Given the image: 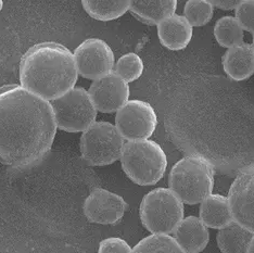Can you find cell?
I'll return each instance as SVG.
<instances>
[{
  "label": "cell",
  "instance_id": "obj_1",
  "mask_svg": "<svg viewBox=\"0 0 254 253\" xmlns=\"http://www.w3.org/2000/svg\"><path fill=\"white\" fill-rule=\"evenodd\" d=\"M57 128L49 101L21 85L0 87V163L16 169L38 163L51 150Z\"/></svg>",
  "mask_w": 254,
  "mask_h": 253
},
{
  "label": "cell",
  "instance_id": "obj_2",
  "mask_svg": "<svg viewBox=\"0 0 254 253\" xmlns=\"http://www.w3.org/2000/svg\"><path fill=\"white\" fill-rule=\"evenodd\" d=\"M77 78L74 56L60 44L35 45L22 57L21 86L47 101L56 100L75 88Z\"/></svg>",
  "mask_w": 254,
  "mask_h": 253
},
{
  "label": "cell",
  "instance_id": "obj_3",
  "mask_svg": "<svg viewBox=\"0 0 254 253\" xmlns=\"http://www.w3.org/2000/svg\"><path fill=\"white\" fill-rule=\"evenodd\" d=\"M169 186L183 203H201L214 188V168L201 156L185 157L172 168Z\"/></svg>",
  "mask_w": 254,
  "mask_h": 253
},
{
  "label": "cell",
  "instance_id": "obj_4",
  "mask_svg": "<svg viewBox=\"0 0 254 253\" xmlns=\"http://www.w3.org/2000/svg\"><path fill=\"white\" fill-rule=\"evenodd\" d=\"M120 160L127 177L139 186L155 185L162 180L167 168L162 147L149 139L127 141Z\"/></svg>",
  "mask_w": 254,
  "mask_h": 253
},
{
  "label": "cell",
  "instance_id": "obj_5",
  "mask_svg": "<svg viewBox=\"0 0 254 253\" xmlns=\"http://www.w3.org/2000/svg\"><path fill=\"white\" fill-rule=\"evenodd\" d=\"M139 215L152 235H170L184 220V203L170 188H157L143 197Z\"/></svg>",
  "mask_w": 254,
  "mask_h": 253
},
{
  "label": "cell",
  "instance_id": "obj_6",
  "mask_svg": "<svg viewBox=\"0 0 254 253\" xmlns=\"http://www.w3.org/2000/svg\"><path fill=\"white\" fill-rule=\"evenodd\" d=\"M124 145V138L115 125L109 122H96L83 131L80 153L87 164L105 166L121 159Z\"/></svg>",
  "mask_w": 254,
  "mask_h": 253
},
{
  "label": "cell",
  "instance_id": "obj_7",
  "mask_svg": "<svg viewBox=\"0 0 254 253\" xmlns=\"http://www.w3.org/2000/svg\"><path fill=\"white\" fill-rule=\"evenodd\" d=\"M58 128L68 133L85 131L96 123L97 109L88 91L75 87L67 94L50 102Z\"/></svg>",
  "mask_w": 254,
  "mask_h": 253
},
{
  "label": "cell",
  "instance_id": "obj_8",
  "mask_svg": "<svg viewBox=\"0 0 254 253\" xmlns=\"http://www.w3.org/2000/svg\"><path fill=\"white\" fill-rule=\"evenodd\" d=\"M157 125L158 117L154 109L142 100H128L115 117V127L127 141L149 139Z\"/></svg>",
  "mask_w": 254,
  "mask_h": 253
},
{
  "label": "cell",
  "instance_id": "obj_9",
  "mask_svg": "<svg viewBox=\"0 0 254 253\" xmlns=\"http://www.w3.org/2000/svg\"><path fill=\"white\" fill-rule=\"evenodd\" d=\"M73 56L78 74L85 78L96 80L113 72L114 54L105 40L86 39L74 50Z\"/></svg>",
  "mask_w": 254,
  "mask_h": 253
},
{
  "label": "cell",
  "instance_id": "obj_10",
  "mask_svg": "<svg viewBox=\"0 0 254 253\" xmlns=\"http://www.w3.org/2000/svg\"><path fill=\"white\" fill-rule=\"evenodd\" d=\"M227 199L234 222L254 234V164L240 170Z\"/></svg>",
  "mask_w": 254,
  "mask_h": 253
},
{
  "label": "cell",
  "instance_id": "obj_11",
  "mask_svg": "<svg viewBox=\"0 0 254 253\" xmlns=\"http://www.w3.org/2000/svg\"><path fill=\"white\" fill-rule=\"evenodd\" d=\"M126 201L121 195L103 188L92 190L84 202V214L91 223L114 225L122 220L127 210Z\"/></svg>",
  "mask_w": 254,
  "mask_h": 253
},
{
  "label": "cell",
  "instance_id": "obj_12",
  "mask_svg": "<svg viewBox=\"0 0 254 253\" xmlns=\"http://www.w3.org/2000/svg\"><path fill=\"white\" fill-rule=\"evenodd\" d=\"M88 94L97 111L118 112L128 102L129 86L114 72L98 78L90 85Z\"/></svg>",
  "mask_w": 254,
  "mask_h": 253
},
{
  "label": "cell",
  "instance_id": "obj_13",
  "mask_svg": "<svg viewBox=\"0 0 254 253\" xmlns=\"http://www.w3.org/2000/svg\"><path fill=\"white\" fill-rule=\"evenodd\" d=\"M174 239L186 253L202 252L209 244V229L197 216H188L175 229Z\"/></svg>",
  "mask_w": 254,
  "mask_h": 253
},
{
  "label": "cell",
  "instance_id": "obj_14",
  "mask_svg": "<svg viewBox=\"0 0 254 253\" xmlns=\"http://www.w3.org/2000/svg\"><path fill=\"white\" fill-rule=\"evenodd\" d=\"M161 44L173 51L183 50L192 38V26L183 15L174 14L158 24Z\"/></svg>",
  "mask_w": 254,
  "mask_h": 253
},
{
  "label": "cell",
  "instance_id": "obj_15",
  "mask_svg": "<svg viewBox=\"0 0 254 253\" xmlns=\"http://www.w3.org/2000/svg\"><path fill=\"white\" fill-rule=\"evenodd\" d=\"M225 73L237 82L245 80L254 74V49L251 44L241 45L229 48L223 57Z\"/></svg>",
  "mask_w": 254,
  "mask_h": 253
},
{
  "label": "cell",
  "instance_id": "obj_16",
  "mask_svg": "<svg viewBox=\"0 0 254 253\" xmlns=\"http://www.w3.org/2000/svg\"><path fill=\"white\" fill-rule=\"evenodd\" d=\"M176 9V0H134L129 5L132 15L149 25H158L174 15Z\"/></svg>",
  "mask_w": 254,
  "mask_h": 253
},
{
  "label": "cell",
  "instance_id": "obj_17",
  "mask_svg": "<svg viewBox=\"0 0 254 253\" xmlns=\"http://www.w3.org/2000/svg\"><path fill=\"white\" fill-rule=\"evenodd\" d=\"M200 220L207 228L222 229L233 223L228 199L222 194H210L200 204Z\"/></svg>",
  "mask_w": 254,
  "mask_h": 253
},
{
  "label": "cell",
  "instance_id": "obj_18",
  "mask_svg": "<svg viewBox=\"0 0 254 253\" xmlns=\"http://www.w3.org/2000/svg\"><path fill=\"white\" fill-rule=\"evenodd\" d=\"M253 235L239 224L233 222L218 231L217 246L222 253H247Z\"/></svg>",
  "mask_w": 254,
  "mask_h": 253
},
{
  "label": "cell",
  "instance_id": "obj_19",
  "mask_svg": "<svg viewBox=\"0 0 254 253\" xmlns=\"http://www.w3.org/2000/svg\"><path fill=\"white\" fill-rule=\"evenodd\" d=\"M83 8L92 19L112 21L119 19L129 10L127 0H84Z\"/></svg>",
  "mask_w": 254,
  "mask_h": 253
},
{
  "label": "cell",
  "instance_id": "obj_20",
  "mask_svg": "<svg viewBox=\"0 0 254 253\" xmlns=\"http://www.w3.org/2000/svg\"><path fill=\"white\" fill-rule=\"evenodd\" d=\"M217 43L225 48H233L244 43V30L235 16H223L214 26Z\"/></svg>",
  "mask_w": 254,
  "mask_h": 253
},
{
  "label": "cell",
  "instance_id": "obj_21",
  "mask_svg": "<svg viewBox=\"0 0 254 253\" xmlns=\"http://www.w3.org/2000/svg\"><path fill=\"white\" fill-rule=\"evenodd\" d=\"M132 253H186L170 235H150L141 239Z\"/></svg>",
  "mask_w": 254,
  "mask_h": 253
},
{
  "label": "cell",
  "instance_id": "obj_22",
  "mask_svg": "<svg viewBox=\"0 0 254 253\" xmlns=\"http://www.w3.org/2000/svg\"><path fill=\"white\" fill-rule=\"evenodd\" d=\"M213 4L209 0H189L184 8V18L191 26H203L213 18Z\"/></svg>",
  "mask_w": 254,
  "mask_h": 253
},
{
  "label": "cell",
  "instance_id": "obj_23",
  "mask_svg": "<svg viewBox=\"0 0 254 253\" xmlns=\"http://www.w3.org/2000/svg\"><path fill=\"white\" fill-rule=\"evenodd\" d=\"M143 62L137 54L130 53L121 57L114 66V73L128 84L142 75Z\"/></svg>",
  "mask_w": 254,
  "mask_h": 253
},
{
  "label": "cell",
  "instance_id": "obj_24",
  "mask_svg": "<svg viewBox=\"0 0 254 253\" xmlns=\"http://www.w3.org/2000/svg\"><path fill=\"white\" fill-rule=\"evenodd\" d=\"M235 15L242 30L254 34V0H241Z\"/></svg>",
  "mask_w": 254,
  "mask_h": 253
},
{
  "label": "cell",
  "instance_id": "obj_25",
  "mask_svg": "<svg viewBox=\"0 0 254 253\" xmlns=\"http://www.w3.org/2000/svg\"><path fill=\"white\" fill-rule=\"evenodd\" d=\"M98 253H132V249L124 239L111 237L101 241Z\"/></svg>",
  "mask_w": 254,
  "mask_h": 253
},
{
  "label": "cell",
  "instance_id": "obj_26",
  "mask_svg": "<svg viewBox=\"0 0 254 253\" xmlns=\"http://www.w3.org/2000/svg\"><path fill=\"white\" fill-rule=\"evenodd\" d=\"M213 7H216L222 10H233L238 7L240 3L239 0H214V1H211Z\"/></svg>",
  "mask_w": 254,
  "mask_h": 253
},
{
  "label": "cell",
  "instance_id": "obj_27",
  "mask_svg": "<svg viewBox=\"0 0 254 253\" xmlns=\"http://www.w3.org/2000/svg\"><path fill=\"white\" fill-rule=\"evenodd\" d=\"M247 253H254V235H253V237H252V239L250 241L249 247H248Z\"/></svg>",
  "mask_w": 254,
  "mask_h": 253
},
{
  "label": "cell",
  "instance_id": "obj_28",
  "mask_svg": "<svg viewBox=\"0 0 254 253\" xmlns=\"http://www.w3.org/2000/svg\"><path fill=\"white\" fill-rule=\"evenodd\" d=\"M2 7H3V1L2 0H0V11L2 10Z\"/></svg>",
  "mask_w": 254,
  "mask_h": 253
},
{
  "label": "cell",
  "instance_id": "obj_29",
  "mask_svg": "<svg viewBox=\"0 0 254 253\" xmlns=\"http://www.w3.org/2000/svg\"><path fill=\"white\" fill-rule=\"evenodd\" d=\"M252 46H253V49H254V37H253V44H252Z\"/></svg>",
  "mask_w": 254,
  "mask_h": 253
}]
</instances>
